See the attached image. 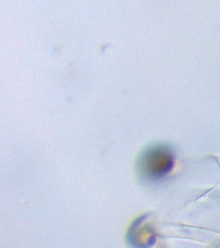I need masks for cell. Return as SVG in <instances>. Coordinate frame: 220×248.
<instances>
[{
  "label": "cell",
  "mask_w": 220,
  "mask_h": 248,
  "mask_svg": "<svg viewBox=\"0 0 220 248\" xmlns=\"http://www.w3.org/2000/svg\"><path fill=\"white\" fill-rule=\"evenodd\" d=\"M173 166V158L167 151L152 149L141 157L138 170L143 176L148 178L160 177Z\"/></svg>",
  "instance_id": "1"
}]
</instances>
